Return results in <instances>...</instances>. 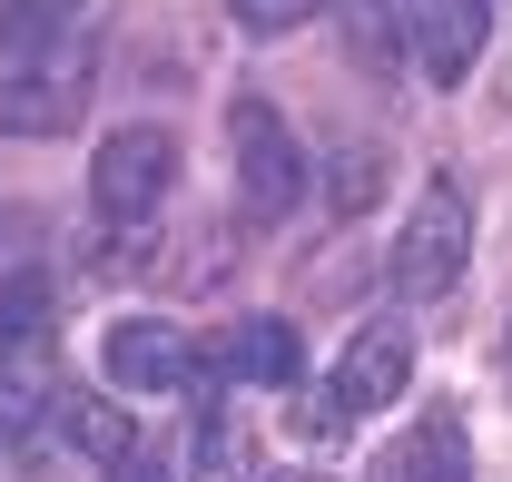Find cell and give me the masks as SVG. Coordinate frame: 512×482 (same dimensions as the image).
Masks as SVG:
<instances>
[{"instance_id": "ac0fdd59", "label": "cell", "mask_w": 512, "mask_h": 482, "mask_svg": "<svg viewBox=\"0 0 512 482\" xmlns=\"http://www.w3.org/2000/svg\"><path fill=\"white\" fill-rule=\"evenodd\" d=\"M276 482H325V473H276Z\"/></svg>"}, {"instance_id": "ba28073f", "label": "cell", "mask_w": 512, "mask_h": 482, "mask_svg": "<svg viewBox=\"0 0 512 482\" xmlns=\"http://www.w3.org/2000/svg\"><path fill=\"white\" fill-rule=\"evenodd\" d=\"M188 364H197V345H188V325H168V315H119L109 325V384L119 394H178Z\"/></svg>"}, {"instance_id": "8fae6325", "label": "cell", "mask_w": 512, "mask_h": 482, "mask_svg": "<svg viewBox=\"0 0 512 482\" xmlns=\"http://www.w3.org/2000/svg\"><path fill=\"white\" fill-rule=\"evenodd\" d=\"M345 50L375 89H394L404 79V10L394 0H345Z\"/></svg>"}, {"instance_id": "5bb4252c", "label": "cell", "mask_w": 512, "mask_h": 482, "mask_svg": "<svg viewBox=\"0 0 512 482\" xmlns=\"http://www.w3.org/2000/svg\"><path fill=\"white\" fill-rule=\"evenodd\" d=\"M335 207H345V217H365V207H375L384 197V148H335Z\"/></svg>"}, {"instance_id": "277c9868", "label": "cell", "mask_w": 512, "mask_h": 482, "mask_svg": "<svg viewBox=\"0 0 512 482\" xmlns=\"http://www.w3.org/2000/svg\"><path fill=\"white\" fill-rule=\"evenodd\" d=\"M296 374H306V335L276 325V315L217 325V335L197 345V364H188V384H266V394H296Z\"/></svg>"}, {"instance_id": "52a82bcc", "label": "cell", "mask_w": 512, "mask_h": 482, "mask_svg": "<svg viewBox=\"0 0 512 482\" xmlns=\"http://www.w3.org/2000/svg\"><path fill=\"white\" fill-rule=\"evenodd\" d=\"M404 384H414V335L384 315V325H365V335L335 355V384H325V394H335V414L355 423V414H384Z\"/></svg>"}, {"instance_id": "e0dca14e", "label": "cell", "mask_w": 512, "mask_h": 482, "mask_svg": "<svg viewBox=\"0 0 512 482\" xmlns=\"http://www.w3.org/2000/svg\"><path fill=\"white\" fill-rule=\"evenodd\" d=\"M109 482H178V473H158L148 453H119V463H109Z\"/></svg>"}, {"instance_id": "30bf717a", "label": "cell", "mask_w": 512, "mask_h": 482, "mask_svg": "<svg viewBox=\"0 0 512 482\" xmlns=\"http://www.w3.org/2000/svg\"><path fill=\"white\" fill-rule=\"evenodd\" d=\"M60 433L89 453V463L138 453V414H128V394H60Z\"/></svg>"}, {"instance_id": "9c48e42d", "label": "cell", "mask_w": 512, "mask_h": 482, "mask_svg": "<svg viewBox=\"0 0 512 482\" xmlns=\"http://www.w3.org/2000/svg\"><path fill=\"white\" fill-rule=\"evenodd\" d=\"M384 482H473V443H463V423H453V414L414 423V433L384 453Z\"/></svg>"}, {"instance_id": "8992f818", "label": "cell", "mask_w": 512, "mask_h": 482, "mask_svg": "<svg viewBox=\"0 0 512 482\" xmlns=\"http://www.w3.org/2000/svg\"><path fill=\"white\" fill-rule=\"evenodd\" d=\"M227 138H237V187H247V217H286V207L306 197V158H296L286 119H276L266 99H237V109H227Z\"/></svg>"}, {"instance_id": "7c38bea8", "label": "cell", "mask_w": 512, "mask_h": 482, "mask_svg": "<svg viewBox=\"0 0 512 482\" xmlns=\"http://www.w3.org/2000/svg\"><path fill=\"white\" fill-rule=\"evenodd\" d=\"M188 482H256V433L207 404L197 433H188Z\"/></svg>"}, {"instance_id": "6da1fadb", "label": "cell", "mask_w": 512, "mask_h": 482, "mask_svg": "<svg viewBox=\"0 0 512 482\" xmlns=\"http://www.w3.org/2000/svg\"><path fill=\"white\" fill-rule=\"evenodd\" d=\"M463 256H473V197L453 178H434L414 197V217H404V237H394V296L404 305H434L463 286Z\"/></svg>"}, {"instance_id": "3957f363", "label": "cell", "mask_w": 512, "mask_h": 482, "mask_svg": "<svg viewBox=\"0 0 512 482\" xmlns=\"http://www.w3.org/2000/svg\"><path fill=\"white\" fill-rule=\"evenodd\" d=\"M168 187H178V138H168V128H119V138L89 158V207H99L109 227H148V217L168 207Z\"/></svg>"}, {"instance_id": "9a60e30c", "label": "cell", "mask_w": 512, "mask_h": 482, "mask_svg": "<svg viewBox=\"0 0 512 482\" xmlns=\"http://www.w3.org/2000/svg\"><path fill=\"white\" fill-rule=\"evenodd\" d=\"M227 10H237V30H247V40H286V30H306V20H316L325 0H227Z\"/></svg>"}, {"instance_id": "2e32d148", "label": "cell", "mask_w": 512, "mask_h": 482, "mask_svg": "<svg viewBox=\"0 0 512 482\" xmlns=\"http://www.w3.org/2000/svg\"><path fill=\"white\" fill-rule=\"evenodd\" d=\"M335 423H345V414H335V394H306V404H296V433H335Z\"/></svg>"}, {"instance_id": "7a4b0ae2", "label": "cell", "mask_w": 512, "mask_h": 482, "mask_svg": "<svg viewBox=\"0 0 512 482\" xmlns=\"http://www.w3.org/2000/svg\"><path fill=\"white\" fill-rule=\"evenodd\" d=\"M89 69L99 50H79V40H50V50H30V60H10L0 79V138H60L79 109H89Z\"/></svg>"}, {"instance_id": "4fadbf2b", "label": "cell", "mask_w": 512, "mask_h": 482, "mask_svg": "<svg viewBox=\"0 0 512 482\" xmlns=\"http://www.w3.org/2000/svg\"><path fill=\"white\" fill-rule=\"evenodd\" d=\"M79 10H89V0H0V50H10V60L50 50V40H69Z\"/></svg>"}, {"instance_id": "5b68a950", "label": "cell", "mask_w": 512, "mask_h": 482, "mask_svg": "<svg viewBox=\"0 0 512 482\" xmlns=\"http://www.w3.org/2000/svg\"><path fill=\"white\" fill-rule=\"evenodd\" d=\"M394 10H404V69H424L434 89H463L493 40V0H394Z\"/></svg>"}]
</instances>
